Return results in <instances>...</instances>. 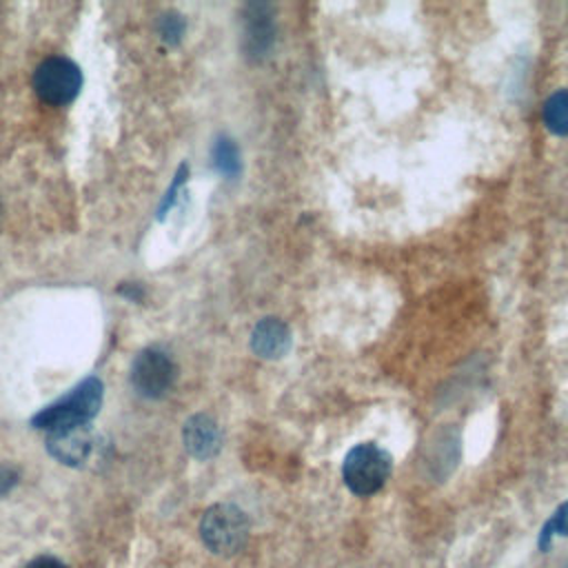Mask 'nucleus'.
<instances>
[{
	"mask_svg": "<svg viewBox=\"0 0 568 568\" xmlns=\"http://www.w3.org/2000/svg\"><path fill=\"white\" fill-rule=\"evenodd\" d=\"M393 470L390 455L375 446L373 442H364L353 446L342 464V477L351 493L359 497L375 495L388 479Z\"/></svg>",
	"mask_w": 568,
	"mask_h": 568,
	"instance_id": "f03ea898",
	"label": "nucleus"
},
{
	"mask_svg": "<svg viewBox=\"0 0 568 568\" xmlns=\"http://www.w3.org/2000/svg\"><path fill=\"white\" fill-rule=\"evenodd\" d=\"M186 178H189V166H186V164H180V169L175 171V178H173L171 186L166 189V193H164V197H162V202H160V206H158V220H164L166 211L175 204L178 191H180V186L186 182Z\"/></svg>",
	"mask_w": 568,
	"mask_h": 568,
	"instance_id": "4468645a",
	"label": "nucleus"
},
{
	"mask_svg": "<svg viewBox=\"0 0 568 568\" xmlns=\"http://www.w3.org/2000/svg\"><path fill=\"white\" fill-rule=\"evenodd\" d=\"M118 293L133 300V302H140L142 300V288L133 282H122V286H118Z\"/></svg>",
	"mask_w": 568,
	"mask_h": 568,
	"instance_id": "f3484780",
	"label": "nucleus"
},
{
	"mask_svg": "<svg viewBox=\"0 0 568 568\" xmlns=\"http://www.w3.org/2000/svg\"><path fill=\"white\" fill-rule=\"evenodd\" d=\"M175 379L173 359L160 348H144L135 355L131 366L133 388L149 399H158L166 395Z\"/></svg>",
	"mask_w": 568,
	"mask_h": 568,
	"instance_id": "39448f33",
	"label": "nucleus"
},
{
	"mask_svg": "<svg viewBox=\"0 0 568 568\" xmlns=\"http://www.w3.org/2000/svg\"><path fill=\"white\" fill-rule=\"evenodd\" d=\"M200 537L211 552L235 555L248 539V519L233 504H215L202 515Z\"/></svg>",
	"mask_w": 568,
	"mask_h": 568,
	"instance_id": "7ed1b4c3",
	"label": "nucleus"
},
{
	"mask_svg": "<svg viewBox=\"0 0 568 568\" xmlns=\"http://www.w3.org/2000/svg\"><path fill=\"white\" fill-rule=\"evenodd\" d=\"M564 568H568V564H566V566H564Z\"/></svg>",
	"mask_w": 568,
	"mask_h": 568,
	"instance_id": "a211bd4d",
	"label": "nucleus"
},
{
	"mask_svg": "<svg viewBox=\"0 0 568 568\" xmlns=\"http://www.w3.org/2000/svg\"><path fill=\"white\" fill-rule=\"evenodd\" d=\"M102 395H104L102 382L93 375L84 377L58 402H53V404L44 406L40 413H36L31 424H33V428H42L47 433L69 428V426L89 424L102 406Z\"/></svg>",
	"mask_w": 568,
	"mask_h": 568,
	"instance_id": "f257e3e1",
	"label": "nucleus"
},
{
	"mask_svg": "<svg viewBox=\"0 0 568 568\" xmlns=\"http://www.w3.org/2000/svg\"><path fill=\"white\" fill-rule=\"evenodd\" d=\"M211 158H213V166L220 175H224L226 180H235L242 171V160H240V151L237 144L229 138V135H217L211 149Z\"/></svg>",
	"mask_w": 568,
	"mask_h": 568,
	"instance_id": "9d476101",
	"label": "nucleus"
},
{
	"mask_svg": "<svg viewBox=\"0 0 568 568\" xmlns=\"http://www.w3.org/2000/svg\"><path fill=\"white\" fill-rule=\"evenodd\" d=\"M93 448V433L89 424L51 430L47 437V450L64 466H80L89 459Z\"/></svg>",
	"mask_w": 568,
	"mask_h": 568,
	"instance_id": "423d86ee",
	"label": "nucleus"
},
{
	"mask_svg": "<svg viewBox=\"0 0 568 568\" xmlns=\"http://www.w3.org/2000/svg\"><path fill=\"white\" fill-rule=\"evenodd\" d=\"M568 537V499L550 515V519L541 526L539 530V539H537V546L539 550H548L550 544H552V537Z\"/></svg>",
	"mask_w": 568,
	"mask_h": 568,
	"instance_id": "f8f14e48",
	"label": "nucleus"
},
{
	"mask_svg": "<svg viewBox=\"0 0 568 568\" xmlns=\"http://www.w3.org/2000/svg\"><path fill=\"white\" fill-rule=\"evenodd\" d=\"M24 568H67L58 557H51V555H40L36 559H31Z\"/></svg>",
	"mask_w": 568,
	"mask_h": 568,
	"instance_id": "dca6fc26",
	"label": "nucleus"
},
{
	"mask_svg": "<svg viewBox=\"0 0 568 568\" xmlns=\"http://www.w3.org/2000/svg\"><path fill=\"white\" fill-rule=\"evenodd\" d=\"M544 124L555 135H568V89L555 91L544 102Z\"/></svg>",
	"mask_w": 568,
	"mask_h": 568,
	"instance_id": "9b49d317",
	"label": "nucleus"
},
{
	"mask_svg": "<svg viewBox=\"0 0 568 568\" xmlns=\"http://www.w3.org/2000/svg\"><path fill=\"white\" fill-rule=\"evenodd\" d=\"M82 89L80 67L62 55H51L42 60L33 71L36 95L53 106H62L75 100Z\"/></svg>",
	"mask_w": 568,
	"mask_h": 568,
	"instance_id": "20e7f679",
	"label": "nucleus"
},
{
	"mask_svg": "<svg viewBox=\"0 0 568 568\" xmlns=\"http://www.w3.org/2000/svg\"><path fill=\"white\" fill-rule=\"evenodd\" d=\"M184 18L175 11H166L162 16H158V33L166 44H178L184 36Z\"/></svg>",
	"mask_w": 568,
	"mask_h": 568,
	"instance_id": "ddd939ff",
	"label": "nucleus"
},
{
	"mask_svg": "<svg viewBox=\"0 0 568 568\" xmlns=\"http://www.w3.org/2000/svg\"><path fill=\"white\" fill-rule=\"evenodd\" d=\"M275 40V27L273 16L266 4H248L244 11V36L242 47L246 58L260 60L268 53L271 44Z\"/></svg>",
	"mask_w": 568,
	"mask_h": 568,
	"instance_id": "0eeeda50",
	"label": "nucleus"
},
{
	"mask_svg": "<svg viewBox=\"0 0 568 568\" xmlns=\"http://www.w3.org/2000/svg\"><path fill=\"white\" fill-rule=\"evenodd\" d=\"M18 484V470L13 466L0 464V495H7Z\"/></svg>",
	"mask_w": 568,
	"mask_h": 568,
	"instance_id": "2eb2a0df",
	"label": "nucleus"
},
{
	"mask_svg": "<svg viewBox=\"0 0 568 568\" xmlns=\"http://www.w3.org/2000/svg\"><path fill=\"white\" fill-rule=\"evenodd\" d=\"M182 439H184V448L195 459H211L217 455L222 446V433L215 419L204 413H197L184 422Z\"/></svg>",
	"mask_w": 568,
	"mask_h": 568,
	"instance_id": "6e6552de",
	"label": "nucleus"
},
{
	"mask_svg": "<svg viewBox=\"0 0 568 568\" xmlns=\"http://www.w3.org/2000/svg\"><path fill=\"white\" fill-rule=\"evenodd\" d=\"M251 348L264 359H277L291 348L288 326L275 317H264L251 333Z\"/></svg>",
	"mask_w": 568,
	"mask_h": 568,
	"instance_id": "1a4fd4ad",
	"label": "nucleus"
}]
</instances>
